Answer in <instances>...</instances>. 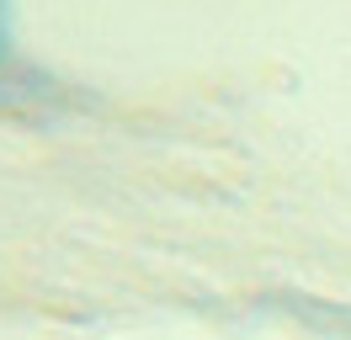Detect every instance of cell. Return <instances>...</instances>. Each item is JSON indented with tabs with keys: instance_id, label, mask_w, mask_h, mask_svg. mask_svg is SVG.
<instances>
[{
	"instance_id": "obj_1",
	"label": "cell",
	"mask_w": 351,
	"mask_h": 340,
	"mask_svg": "<svg viewBox=\"0 0 351 340\" xmlns=\"http://www.w3.org/2000/svg\"><path fill=\"white\" fill-rule=\"evenodd\" d=\"M16 27H11V0H0V90H5V75H16Z\"/></svg>"
}]
</instances>
